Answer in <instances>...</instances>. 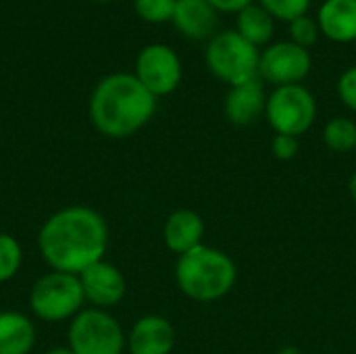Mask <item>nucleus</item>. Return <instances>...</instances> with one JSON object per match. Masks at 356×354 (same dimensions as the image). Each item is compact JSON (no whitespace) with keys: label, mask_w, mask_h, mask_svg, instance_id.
I'll list each match as a JSON object with an SVG mask.
<instances>
[{"label":"nucleus","mask_w":356,"mask_h":354,"mask_svg":"<svg viewBox=\"0 0 356 354\" xmlns=\"http://www.w3.org/2000/svg\"><path fill=\"white\" fill-rule=\"evenodd\" d=\"M21 267V246L8 236L0 234V282H8Z\"/></svg>","instance_id":"19"},{"label":"nucleus","mask_w":356,"mask_h":354,"mask_svg":"<svg viewBox=\"0 0 356 354\" xmlns=\"http://www.w3.org/2000/svg\"><path fill=\"white\" fill-rule=\"evenodd\" d=\"M106 244L108 227L104 219L88 207H67L54 213L38 236L44 261L54 271L73 275L102 261Z\"/></svg>","instance_id":"1"},{"label":"nucleus","mask_w":356,"mask_h":354,"mask_svg":"<svg viewBox=\"0 0 356 354\" xmlns=\"http://www.w3.org/2000/svg\"><path fill=\"white\" fill-rule=\"evenodd\" d=\"M319 33H321L319 23L315 19H311L309 15H302V17L290 21V42L298 44L307 50L317 44Z\"/></svg>","instance_id":"22"},{"label":"nucleus","mask_w":356,"mask_h":354,"mask_svg":"<svg viewBox=\"0 0 356 354\" xmlns=\"http://www.w3.org/2000/svg\"><path fill=\"white\" fill-rule=\"evenodd\" d=\"M156 111V96L131 73L106 75L92 92L90 119L108 138H127L140 131Z\"/></svg>","instance_id":"2"},{"label":"nucleus","mask_w":356,"mask_h":354,"mask_svg":"<svg viewBox=\"0 0 356 354\" xmlns=\"http://www.w3.org/2000/svg\"><path fill=\"white\" fill-rule=\"evenodd\" d=\"M202 236H204V221L196 211L179 209L171 213L165 221V230H163L165 246L179 257L200 246Z\"/></svg>","instance_id":"13"},{"label":"nucleus","mask_w":356,"mask_h":354,"mask_svg":"<svg viewBox=\"0 0 356 354\" xmlns=\"http://www.w3.org/2000/svg\"><path fill=\"white\" fill-rule=\"evenodd\" d=\"M259 4L280 21H294L311 8V0H259Z\"/></svg>","instance_id":"20"},{"label":"nucleus","mask_w":356,"mask_h":354,"mask_svg":"<svg viewBox=\"0 0 356 354\" xmlns=\"http://www.w3.org/2000/svg\"><path fill=\"white\" fill-rule=\"evenodd\" d=\"M204 58L211 73L229 88L259 79L261 52L257 46L246 42L236 29L213 35L207 44Z\"/></svg>","instance_id":"4"},{"label":"nucleus","mask_w":356,"mask_h":354,"mask_svg":"<svg viewBox=\"0 0 356 354\" xmlns=\"http://www.w3.org/2000/svg\"><path fill=\"white\" fill-rule=\"evenodd\" d=\"M338 94H340V100L356 113V67L346 69L340 79H338Z\"/></svg>","instance_id":"24"},{"label":"nucleus","mask_w":356,"mask_h":354,"mask_svg":"<svg viewBox=\"0 0 356 354\" xmlns=\"http://www.w3.org/2000/svg\"><path fill=\"white\" fill-rule=\"evenodd\" d=\"M96 2H111V0H96Z\"/></svg>","instance_id":"29"},{"label":"nucleus","mask_w":356,"mask_h":354,"mask_svg":"<svg viewBox=\"0 0 356 354\" xmlns=\"http://www.w3.org/2000/svg\"><path fill=\"white\" fill-rule=\"evenodd\" d=\"M317 23L332 42H356V0H325L317 13Z\"/></svg>","instance_id":"14"},{"label":"nucleus","mask_w":356,"mask_h":354,"mask_svg":"<svg viewBox=\"0 0 356 354\" xmlns=\"http://www.w3.org/2000/svg\"><path fill=\"white\" fill-rule=\"evenodd\" d=\"M134 75L156 98L167 96L175 92L181 81V61L173 48L165 44H148L136 58Z\"/></svg>","instance_id":"8"},{"label":"nucleus","mask_w":356,"mask_h":354,"mask_svg":"<svg viewBox=\"0 0 356 354\" xmlns=\"http://www.w3.org/2000/svg\"><path fill=\"white\" fill-rule=\"evenodd\" d=\"M83 300L86 296L79 275L63 271H50L42 275L29 294V307L33 315L52 323L75 317L81 311Z\"/></svg>","instance_id":"5"},{"label":"nucleus","mask_w":356,"mask_h":354,"mask_svg":"<svg viewBox=\"0 0 356 354\" xmlns=\"http://www.w3.org/2000/svg\"><path fill=\"white\" fill-rule=\"evenodd\" d=\"M35 344V328L29 317L4 311L0 313V354H29Z\"/></svg>","instance_id":"16"},{"label":"nucleus","mask_w":356,"mask_h":354,"mask_svg":"<svg viewBox=\"0 0 356 354\" xmlns=\"http://www.w3.org/2000/svg\"><path fill=\"white\" fill-rule=\"evenodd\" d=\"M238 269L232 257L213 246H196L181 255L175 265V282L179 290L196 303H215L232 292Z\"/></svg>","instance_id":"3"},{"label":"nucleus","mask_w":356,"mask_h":354,"mask_svg":"<svg viewBox=\"0 0 356 354\" xmlns=\"http://www.w3.org/2000/svg\"><path fill=\"white\" fill-rule=\"evenodd\" d=\"M348 190H350L353 202L356 204V173H353V177H350V182H348Z\"/></svg>","instance_id":"26"},{"label":"nucleus","mask_w":356,"mask_h":354,"mask_svg":"<svg viewBox=\"0 0 356 354\" xmlns=\"http://www.w3.org/2000/svg\"><path fill=\"white\" fill-rule=\"evenodd\" d=\"M171 21L186 38L204 40L217 27V10L209 4V0H175Z\"/></svg>","instance_id":"15"},{"label":"nucleus","mask_w":356,"mask_h":354,"mask_svg":"<svg viewBox=\"0 0 356 354\" xmlns=\"http://www.w3.org/2000/svg\"><path fill=\"white\" fill-rule=\"evenodd\" d=\"M298 150H300V142L294 136L275 134V138L271 140V152L280 161H292L298 154Z\"/></svg>","instance_id":"23"},{"label":"nucleus","mask_w":356,"mask_h":354,"mask_svg":"<svg viewBox=\"0 0 356 354\" xmlns=\"http://www.w3.org/2000/svg\"><path fill=\"white\" fill-rule=\"evenodd\" d=\"M127 346L131 354H171L175 346V330L169 319L146 315L134 323Z\"/></svg>","instance_id":"11"},{"label":"nucleus","mask_w":356,"mask_h":354,"mask_svg":"<svg viewBox=\"0 0 356 354\" xmlns=\"http://www.w3.org/2000/svg\"><path fill=\"white\" fill-rule=\"evenodd\" d=\"M323 142L334 152H353L356 150V123L348 117H334L323 129Z\"/></svg>","instance_id":"18"},{"label":"nucleus","mask_w":356,"mask_h":354,"mask_svg":"<svg viewBox=\"0 0 356 354\" xmlns=\"http://www.w3.org/2000/svg\"><path fill=\"white\" fill-rule=\"evenodd\" d=\"M277 354H302V351H300V348H296V346H284V348H282Z\"/></svg>","instance_id":"28"},{"label":"nucleus","mask_w":356,"mask_h":354,"mask_svg":"<svg viewBox=\"0 0 356 354\" xmlns=\"http://www.w3.org/2000/svg\"><path fill=\"white\" fill-rule=\"evenodd\" d=\"M236 31L250 42L252 46H265L273 38L275 31V19L261 6V4H250L244 10L238 13L236 17Z\"/></svg>","instance_id":"17"},{"label":"nucleus","mask_w":356,"mask_h":354,"mask_svg":"<svg viewBox=\"0 0 356 354\" xmlns=\"http://www.w3.org/2000/svg\"><path fill=\"white\" fill-rule=\"evenodd\" d=\"M209 4L217 10V13H240L246 6L252 4V0H209Z\"/></svg>","instance_id":"25"},{"label":"nucleus","mask_w":356,"mask_h":354,"mask_svg":"<svg viewBox=\"0 0 356 354\" xmlns=\"http://www.w3.org/2000/svg\"><path fill=\"white\" fill-rule=\"evenodd\" d=\"M46 354H73V351H71L69 346H67V348H65V346H56V348L48 351Z\"/></svg>","instance_id":"27"},{"label":"nucleus","mask_w":356,"mask_h":354,"mask_svg":"<svg viewBox=\"0 0 356 354\" xmlns=\"http://www.w3.org/2000/svg\"><path fill=\"white\" fill-rule=\"evenodd\" d=\"M134 8L148 23H165L173 19L175 0H134Z\"/></svg>","instance_id":"21"},{"label":"nucleus","mask_w":356,"mask_h":354,"mask_svg":"<svg viewBox=\"0 0 356 354\" xmlns=\"http://www.w3.org/2000/svg\"><path fill=\"white\" fill-rule=\"evenodd\" d=\"M265 117L275 134L302 136L317 119V102L302 83L280 86L267 96Z\"/></svg>","instance_id":"6"},{"label":"nucleus","mask_w":356,"mask_h":354,"mask_svg":"<svg viewBox=\"0 0 356 354\" xmlns=\"http://www.w3.org/2000/svg\"><path fill=\"white\" fill-rule=\"evenodd\" d=\"M311 52L294 42H277L261 52L259 77L273 86H296L311 73Z\"/></svg>","instance_id":"9"},{"label":"nucleus","mask_w":356,"mask_h":354,"mask_svg":"<svg viewBox=\"0 0 356 354\" xmlns=\"http://www.w3.org/2000/svg\"><path fill=\"white\" fill-rule=\"evenodd\" d=\"M125 334L117 319L102 309L79 311L69 328V348L73 354H121Z\"/></svg>","instance_id":"7"},{"label":"nucleus","mask_w":356,"mask_h":354,"mask_svg":"<svg viewBox=\"0 0 356 354\" xmlns=\"http://www.w3.org/2000/svg\"><path fill=\"white\" fill-rule=\"evenodd\" d=\"M267 94L259 79L232 86L225 96V115L229 123L238 127H246L254 123L261 115H265Z\"/></svg>","instance_id":"12"},{"label":"nucleus","mask_w":356,"mask_h":354,"mask_svg":"<svg viewBox=\"0 0 356 354\" xmlns=\"http://www.w3.org/2000/svg\"><path fill=\"white\" fill-rule=\"evenodd\" d=\"M79 282L86 300H90L98 309H108L119 305L127 288L123 273L106 261H98L90 265L86 271H81Z\"/></svg>","instance_id":"10"}]
</instances>
